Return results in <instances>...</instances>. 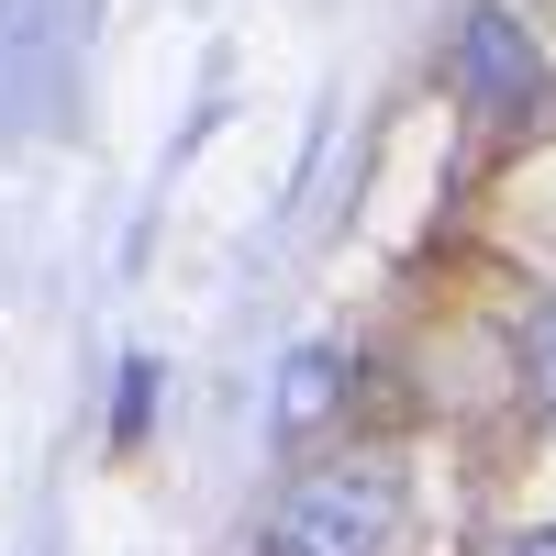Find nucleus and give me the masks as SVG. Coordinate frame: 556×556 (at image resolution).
I'll return each mask as SVG.
<instances>
[{
	"mask_svg": "<svg viewBox=\"0 0 556 556\" xmlns=\"http://www.w3.org/2000/svg\"><path fill=\"white\" fill-rule=\"evenodd\" d=\"M401 534H412V468L390 445H345L278 479L245 556H401Z\"/></svg>",
	"mask_w": 556,
	"mask_h": 556,
	"instance_id": "1",
	"label": "nucleus"
},
{
	"mask_svg": "<svg viewBox=\"0 0 556 556\" xmlns=\"http://www.w3.org/2000/svg\"><path fill=\"white\" fill-rule=\"evenodd\" d=\"M101 0H0V134H67Z\"/></svg>",
	"mask_w": 556,
	"mask_h": 556,
	"instance_id": "2",
	"label": "nucleus"
},
{
	"mask_svg": "<svg viewBox=\"0 0 556 556\" xmlns=\"http://www.w3.org/2000/svg\"><path fill=\"white\" fill-rule=\"evenodd\" d=\"M445 89H456V112H479V123H545L556 112V56H545L534 12H513V0H456Z\"/></svg>",
	"mask_w": 556,
	"mask_h": 556,
	"instance_id": "3",
	"label": "nucleus"
},
{
	"mask_svg": "<svg viewBox=\"0 0 556 556\" xmlns=\"http://www.w3.org/2000/svg\"><path fill=\"white\" fill-rule=\"evenodd\" d=\"M356 390V367L345 345H290V367H278V390H267V445H312V424Z\"/></svg>",
	"mask_w": 556,
	"mask_h": 556,
	"instance_id": "4",
	"label": "nucleus"
},
{
	"mask_svg": "<svg viewBox=\"0 0 556 556\" xmlns=\"http://www.w3.org/2000/svg\"><path fill=\"white\" fill-rule=\"evenodd\" d=\"M513 367H523V412L556 434V301L523 312V334H513Z\"/></svg>",
	"mask_w": 556,
	"mask_h": 556,
	"instance_id": "5",
	"label": "nucleus"
},
{
	"mask_svg": "<svg viewBox=\"0 0 556 556\" xmlns=\"http://www.w3.org/2000/svg\"><path fill=\"white\" fill-rule=\"evenodd\" d=\"M156 379H167L156 356H123V401H112V456H134V445H146V412H156Z\"/></svg>",
	"mask_w": 556,
	"mask_h": 556,
	"instance_id": "6",
	"label": "nucleus"
},
{
	"mask_svg": "<svg viewBox=\"0 0 556 556\" xmlns=\"http://www.w3.org/2000/svg\"><path fill=\"white\" fill-rule=\"evenodd\" d=\"M501 556H556V523H523V534L501 545Z\"/></svg>",
	"mask_w": 556,
	"mask_h": 556,
	"instance_id": "7",
	"label": "nucleus"
}]
</instances>
